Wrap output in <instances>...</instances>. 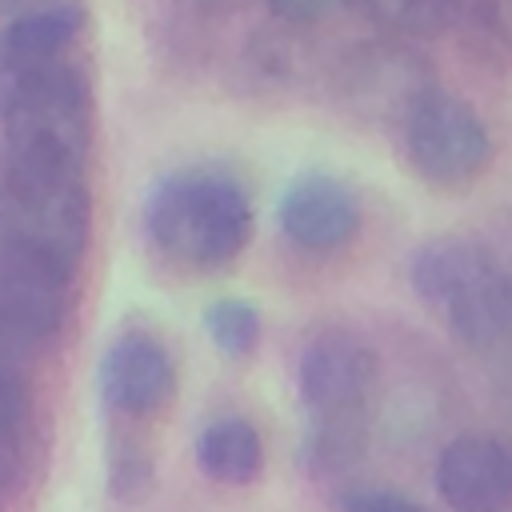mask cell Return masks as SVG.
I'll return each instance as SVG.
<instances>
[{
    "label": "cell",
    "instance_id": "6da1fadb",
    "mask_svg": "<svg viewBox=\"0 0 512 512\" xmlns=\"http://www.w3.org/2000/svg\"><path fill=\"white\" fill-rule=\"evenodd\" d=\"M252 192L224 164H184L144 192V232L184 268H224L252 240Z\"/></svg>",
    "mask_w": 512,
    "mask_h": 512
},
{
    "label": "cell",
    "instance_id": "7a4b0ae2",
    "mask_svg": "<svg viewBox=\"0 0 512 512\" xmlns=\"http://www.w3.org/2000/svg\"><path fill=\"white\" fill-rule=\"evenodd\" d=\"M92 236V192L80 160L0 144V244L68 272Z\"/></svg>",
    "mask_w": 512,
    "mask_h": 512
},
{
    "label": "cell",
    "instance_id": "3957f363",
    "mask_svg": "<svg viewBox=\"0 0 512 512\" xmlns=\"http://www.w3.org/2000/svg\"><path fill=\"white\" fill-rule=\"evenodd\" d=\"M412 292L464 344L488 348L512 332V272L468 236H432L412 252Z\"/></svg>",
    "mask_w": 512,
    "mask_h": 512
},
{
    "label": "cell",
    "instance_id": "277c9868",
    "mask_svg": "<svg viewBox=\"0 0 512 512\" xmlns=\"http://www.w3.org/2000/svg\"><path fill=\"white\" fill-rule=\"evenodd\" d=\"M0 124L8 148L88 160L92 144V88L68 60L4 64L0 68Z\"/></svg>",
    "mask_w": 512,
    "mask_h": 512
},
{
    "label": "cell",
    "instance_id": "5b68a950",
    "mask_svg": "<svg viewBox=\"0 0 512 512\" xmlns=\"http://www.w3.org/2000/svg\"><path fill=\"white\" fill-rule=\"evenodd\" d=\"M400 140L408 168L444 192L476 184L492 164V136L480 112L436 84L400 120Z\"/></svg>",
    "mask_w": 512,
    "mask_h": 512
},
{
    "label": "cell",
    "instance_id": "8992f818",
    "mask_svg": "<svg viewBox=\"0 0 512 512\" xmlns=\"http://www.w3.org/2000/svg\"><path fill=\"white\" fill-rule=\"evenodd\" d=\"M296 384L312 424L364 428L380 388V364L352 332H320L300 356Z\"/></svg>",
    "mask_w": 512,
    "mask_h": 512
},
{
    "label": "cell",
    "instance_id": "52a82bcc",
    "mask_svg": "<svg viewBox=\"0 0 512 512\" xmlns=\"http://www.w3.org/2000/svg\"><path fill=\"white\" fill-rule=\"evenodd\" d=\"M72 280L76 272L0 244V360L16 364L64 328Z\"/></svg>",
    "mask_w": 512,
    "mask_h": 512
},
{
    "label": "cell",
    "instance_id": "ba28073f",
    "mask_svg": "<svg viewBox=\"0 0 512 512\" xmlns=\"http://www.w3.org/2000/svg\"><path fill=\"white\" fill-rule=\"evenodd\" d=\"M432 88L424 60L400 44H368L348 56L340 72V100L352 116L372 124H400Z\"/></svg>",
    "mask_w": 512,
    "mask_h": 512
},
{
    "label": "cell",
    "instance_id": "9c48e42d",
    "mask_svg": "<svg viewBox=\"0 0 512 512\" xmlns=\"http://www.w3.org/2000/svg\"><path fill=\"white\" fill-rule=\"evenodd\" d=\"M360 196L336 172H300L284 184L276 200L280 232L304 252H336L356 240L360 232Z\"/></svg>",
    "mask_w": 512,
    "mask_h": 512
},
{
    "label": "cell",
    "instance_id": "30bf717a",
    "mask_svg": "<svg viewBox=\"0 0 512 512\" xmlns=\"http://www.w3.org/2000/svg\"><path fill=\"white\" fill-rule=\"evenodd\" d=\"M172 352L152 332H120L100 356V396L120 416H156L176 400Z\"/></svg>",
    "mask_w": 512,
    "mask_h": 512
},
{
    "label": "cell",
    "instance_id": "8fae6325",
    "mask_svg": "<svg viewBox=\"0 0 512 512\" xmlns=\"http://www.w3.org/2000/svg\"><path fill=\"white\" fill-rule=\"evenodd\" d=\"M436 488L452 512L512 508V444L492 432H464L436 460Z\"/></svg>",
    "mask_w": 512,
    "mask_h": 512
},
{
    "label": "cell",
    "instance_id": "7c38bea8",
    "mask_svg": "<svg viewBox=\"0 0 512 512\" xmlns=\"http://www.w3.org/2000/svg\"><path fill=\"white\" fill-rule=\"evenodd\" d=\"M80 28H84V8L76 0H48L28 12H16L0 28V68L64 56L68 44L80 36Z\"/></svg>",
    "mask_w": 512,
    "mask_h": 512
},
{
    "label": "cell",
    "instance_id": "4fadbf2b",
    "mask_svg": "<svg viewBox=\"0 0 512 512\" xmlns=\"http://www.w3.org/2000/svg\"><path fill=\"white\" fill-rule=\"evenodd\" d=\"M196 464L220 484H252L264 472V440L244 416H216L196 436Z\"/></svg>",
    "mask_w": 512,
    "mask_h": 512
},
{
    "label": "cell",
    "instance_id": "5bb4252c",
    "mask_svg": "<svg viewBox=\"0 0 512 512\" xmlns=\"http://www.w3.org/2000/svg\"><path fill=\"white\" fill-rule=\"evenodd\" d=\"M260 328H264L260 324V308L252 300H244V296H220V300H212L204 308V332H208V340L224 356H232V360H244V356L256 352Z\"/></svg>",
    "mask_w": 512,
    "mask_h": 512
},
{
    "label": "cell",
    "instance_id": "9a60e30c",
    "mask_svg": "<svg viewBox=\"0 0 512 512\" xmlns=\"http://www.w3.org/2000/svg\"><path fill=\"white\" fill-rule=\"evenodd\" d=\"M32 420V388L20 364L0 360V476L8 472V456L20 444L24 428Z\"/></svg>",
    "mask_w": 512,
    "mask_h": 512
},
{
    "label": "cell",
    "instance_id": "2e32d148",
    "mask_svg": "<svg viewBox=\"0 0 512 512\" xmlns=\"http://www.w3.org/2000/svg\"><path fill=\"white\" fill-rule=\"evenodd\" d=\"M364 4L380 24L412 36H432L448 28V20L456 16V0H364Z\"/></svg>",
    "mask_w": 512,
    "mask_h": 512
},
{
    "label": "cell",
    "instance_id": "e0dca14e",
    "mask_svg": "<svg viewBox=\"0 0 512 512\" xmlns=\"http://www.w3.org/2000/svg\"><path fill=\"white\" fill-rule=\"evenodd\" d=\"M108 484L120 500H140L152 488V456L136 440L116 444L108 456Z\"/></svg>",
    "mask_w": 512,
    "mask_h": 512
},
{
    "label": "cell",
    "instance_id": "ac0fdd59",
    "mask_svg": "<svg viewBox=\"0 0 512 512\" xmlns=\"http://www.w3.org/2000/svg\"><path fill=\"white\" fill-rule=\"evenodd\" d=\"M472 24L476 40H484V52H512V0H484Z\"/></svg>",
    "mask_w": 512,
    "mask_h": 512
},
{
    "label": "cell",
    "instance_id": "d6986e66",
    "mask_svg": "<svg viewBox=\"0 0 512 512\" xmlns=\"http://www.w3.org/2000/svg\"><path fill=\"white\" fill-rule=\"evenodd\" d=\"M344 512H428L420 500L392 492V488H352L340 500Z\"/></svg>",
    "mask_w": 512,
    "mask_h": 512
},
{
    "label": "cell",
    "instance_id": "ffe728a7",
    "mask_svg": "<svg viewBox=\"0 0 512 512\" xmlns=\"http://www.w3.org/2000/svg\"><path fill=\"white\" fill-rule=\"evenodd\" d=\"M340 4H344V0H268L272 16H280L284 24H300V28L328 20Z\"/></svg>",
    "mask_w": 512,
    "mask_h": 512
},
{
    "label": "cell",
    "instance_id": "44dd1931",
    "mask_svg": "<svg viewBox=\"0 0 512 512\" xmlns=\"http://www.w3.org/2000/svg\"><path fill=\"white\" fill-rule=\"evenodd\" d=\"M36 4H48V0H0V12H4V16H16V12H28V8H36Z\"/></svg>",
    "mask_w": 512,
    "mask_h": 512
},
{
    "label": "cell",
    "instance_id": "7402d4cb",
    "mask_svg": "<svg viewBox=\"0 0 512 512\" xmlns=\"http://www.w3.org/2000/svg\"><path fill=\"white\" fill-rule=\"evenodd\" d=\"M188 4H228V0H188Z\"/></svg>",
    "mask_w": 512,
    "mask_h": 512
}]
</instances>
